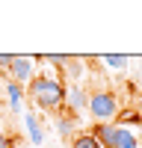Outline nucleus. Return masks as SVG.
Segmentation results:
<instances>
[{"label":"nucleus","mask_w":142,"mask_h":148,"mask_svg":"<svg viewBox=\"0 0 142 148\" xmlns=\"http://www.w3.org/2000/svg\"><path fill=\"white\" fill-rule=\"evenodd\" d=\"M65 74L71 77V83H77L80 80V74H83V62L77 56H68V62H65Z\"/></svg>","instance_id":"nucleus-11"},{"label":"nucleus","mask_w":142,"mask_h":148,"mask_svg":"<svg viewBox=\"0 0 142 148\" xmlns=\"http://www.w3.org/2000/svg\"><path fill=\"white\" fill-rule=\"evenodd\" d=\"M12 145H15V142L9 139V133H3V130H0V148H12Z\"/></svg>","instance_id":"nucleus-13"},{"label":"nucleus","mask_w":142,"mask_h":148,"mask_svg":"<svg viewBox=\"0 0 142 148\" xmlns=\"http://www.w3.org/2000/svg\"><path fill=\"white\" fill-rule=\"evenodd\" d=\"M95 136L101 139L104 148H139V139L133 130H127L122 125H98L95 127Z\"/></svg>","instance_id":"nucleus-3"},{"label":"nucleus","mask_w":142,"mask_h":148,"mask_svg":"<svg viewBox=\"0 0 142 148\" xmlns=\"http://www.w3.org/2000/svg\"><path fill=\"white\" fill-rule=\"evenodd\" d=\"M86 110L92 113V119L98 125H113V119L118 113V98L113 92H106V89H95L89 95V107Z\"/></svg>","instance_id":"nucleus-2"},{"label":"nucleus","mask_w":142,"mask_h":148,"mask_svg":"<svg viewBox=\"0 0 142 148\" xmlns=\"http://www.w3.org/2000/svg\"><path fill=\"white\" fill-rule=\"evenodd\" d=\"M101 59H104V65H110L113 71H124L127 68V56H122V53H118V56L115 53H104Z\"/></svg>","instance_id":"nucleus-10"},{"label":"nucleus","mask_w":142,"mask_h":148,"mask_svg":"<svg viewBox=\"0 0 142 148\" xmlns=\"http://www.w3.org/2000/svg\"><path fill=\"white\" fill-rule=\"evenodd\" d=\"M12 148H30V145H24V142H15V145H12Z\"/></svg>","instance_id":"nucleus-14"},{"label":"nucleus","mask_w":142,"mask_h":148,"mask_svg":"<svg viewBox=\"0 0 142 148\" xmlns=\"http://www.w3.org/2000/svg\"><path fill=\"white\" fill-rule=\"evenodd\" d=\"M6 98H9V107L15 110V113H21V98H24V86H18V83H6Z\"/></svg>","instance_id":"nucleus-8"},{"label":"nucleus","mask_w":142,"mask_h":148,"mask_svg":"<svg viewBox=\"0 0 142 148\" xmlns=\"http://www.w3.org/2000/svg\"><path fill=\"white\" fill-rule=\"evenodd\" d=\"M33 68H36V59H33V56H15L6 74H9V80H12V83H18V86L27 83V86H30V83H33V77H36Z\"/></svg>","instance_id":"nucleus-4"},{"label":"nucleus","mask_w":142,"mask_h":148,"mask_svg":"<svg viewBox=\"0 0 142 148\" xmlns=\"http://www.w3.org/2000/svg\"><path fill=\"white\" fill-rule=\"evenodd\" d=\"M71 148H104V145H101V139L95 133H80V136H74Z\"/></svg>","instance_id":"nucleus-9"},{"label":"nucleus","mask_w":142,"mask_h":148,"mask_svg":"<svg viewBox=\"0 0 142 148\" xmlns=\"http://www.w3.org/2000/svg\"><path fill=\"white\" fill-rule=\"evenodd\" d=\"M65 107H68L71 116H74V113H83V110L89 107V95H86V89H83V86H77V83L65 86Z\"/></svg>","instance_id":"nucleus-6"},{"label":"nucleus","mask_w":142,"mask_h":148,"mask_svg":"<svg viewBox=\"0 0 142 148\" xmlns=\"http://www.w3.org/2000/svg\"><path fill=\"white\" fill-rule=\"evenodd\" d=\"M24 127H27L30 148L44 142V125H42V116H39V113H33V110H24Z\"/></svg>","instance_id":"nucleus-5"},{"label":"nucleus","mask_w":142,"mask_h":148,"mask_svg":"<svg viewBox=\"0 0 142 148\" xmlns=\"http://www.w3.org/2000/svg\"><path fill=\"white\" fill-rule=\"evenodd\" d=\"M27 95H30V101L39 110L56 113V110L65 104V83L59 77H53V74H36L33 83L27 86Z\"/></svg>","instance_id":"nucleus-1"},{"label":"nucleus","mask_w":142,"mask_h":148,"mask_svg":"<svg viewBox=\"0 0 142 148\" xmlns=\"http://www.w3.org/2000/svg\"><path fill=\"white\" fill-rule=\"evenodd\" d=\"M74 127H77V119L71 113L56 116V133H59V139H71V136H74Z\"/></svg>","instance_id":"nucleus-7"},{"label":"nucleus","mask_w":142,"mask_h":148,"mask_svg":"<svg viewBox=\"0 0 142 148\" xmlns=\"http://www.w3.org/2000/svg\"><path fill=\"white\" fill-rule=\"evenodd\" d=\"M12 59H15V56H9V53H0V71H9Z\"/></svg>","instance_id":"nucleus-12"}]
</instances>
